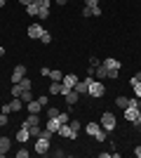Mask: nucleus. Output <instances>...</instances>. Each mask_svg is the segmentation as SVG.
Segmentation results:
<instances>
[{
	"mask_svg": "<svg viewBox=\"0 0 141 158\" xmlns=\"http://www.w3.org/2000/svg\"><path fill=\"white\" fill-rule=\"evenodd\" d=\"M132 125H134V127H136V130H141V111H139V118H136V120H134V123H132Z\"/></svg>",
	"mask_w": 141,
	"mask_h": 158,
	"instance_id": "39",
	"label": "nucleus"
},
{
	"mask_svg": "<svg viewBox=\"0 0 141 158\" xmlns=\"http://www.w3.org/2000/svg\"><path fill=\"white\" fill-rule=\"evenodd\" d=\"M115 106H118V109H122V111H125V109H127V106H129V99L125 97V94H120V97H115Z\"/></svg>",
	"mask_w": 141,
	"mask_h": 158,
	"instance_id": "18",
	"label": "nucleus"
},
{
	"mask_svg": "<svg viewBox=\"0 0 141 158\" xmlns=\"http://www.w3.org/2000/svg\"><path fill=\"white\" fill-rule=\"evenodd\" d=\"M21 125L26 127H33V125H40V113H28V118L21 123Z\"/></svg>",
	"mask_w": 141,
	"mask_h": 158,
	"instance_id": "10",
	"label": "nucleus"
},
{
	"mask_svg": "<svg viewBox=\"0 0 141 158\" xmlns=\"http://www.w3.org/2000/svg\"><path fill=\"white\" fill-rule=\"evenodd\" d=\"M61 78H64V73H61V71H57V69H54V71H49V80H57V83H61Z\"/></svg>",
	"mask_w": 141,
	"mask_h": 158,
	"instance_id": "23",
	"label": "nucleus"
},
{
	"mask_svg": "<svg viewBox=\"0 0 141 158\" xmlns=\"http://www.w3.org/2000/svg\"><path fill=\"white\" fill-rule=\"evenodd\" d=\"M10 149H12V139H10V137H0V153L5 156Z\"/></svg>",
	"mask_w": 141,
	"mask_h": 158,
	"instance_id": "13",
	"label": "nucleus"
},
{
	"mask_svg": "<svg viewBox=\"0 0 141 158\" xmlns=\"http://www.w3.org/2000/svg\"><path fill=\"white\" fill-rule=\"evenodd\" d=\"M21 92H24V87H21L19 83H12V92L10 94H12V97H21Z\"/></svg>",
	"mask_w": 141,
	"mask_h": 158,
	"instance_id": "21",
	"label": "nucleus"
},
{
	"mask_svg": "<svg viewBox=\"0 0 141 158\" xmlns=\"http://www.w3.org/2000/svg\"><path fill=\"white\" fill-rule=\"evenodd\" d=\"M64 99H66V104H68V106H73V104H78V99H80V94L75 92V90H68V92L64 94Z\"/></svg>",
	"mask_w": 141,
	"mask_h": 158,
	"instance_id": "11",
	"label": "nucleus"
},
{
	"mask_svg": "<svg viewBox=\"0 0 141 158\" xmlns=\"http://www.w3.org/2000/svg\"><path fill=\"white\" fill-rule=\"evenodd\" d=\"M132 90H134V97L141 99V83H132Z\"/></svg>",
	"mask_w": 141,
	"mask_h": 158,
	"instance_id": "31",
	"label": "nucleus"
},
{
	"mask_svg": "<svg viewBox=\"0 0 141 158\" xmlns=\"http://www.w3.org/2000/svg\"><path fill=\"white\" fill-rule=\"evenodd\" d=\"M21 78H26V66L24 64H17L12 71V83H19Z\"/></svg>",
	"mask_w": 141,
	"mask_h": 158,
	"instance_id": "6",
	"label": "nucleus"
},
{
	"mask_svg": "<svg viewBox=\"0 0 141 158\" xmlns=\"http://www.w3.org/2000/svg\"><path fill=\"white\" fill-rule=\"evenodd\" d=\"M49 94H61V83L52 80V83H49Z\"/></svg>",
	"mask_w": 141,
	"mask_h": 158,
	"instance_id": "19",
	"label": "nucleus"
},
{
	"mask_svg": "<svg viewBox=\"0 0 141 158\" xmlns=\"http://www.w3.org/2000/svg\"><path fill=\"white\" fill-rule=\"evenodd\" d=\"M28 139H31V132H28V127H26V125H21V127H19V132H17V142H19V144H26Z\"/></svg>",
	"mask_w": 141,
	"mask_h": 158,
	"instance_id": "9",
	"label": "nucleus"
},
{
	"mask_svg": "<svg viewBox=\"0 0 141 158\" xmlns=\"http://www.w3.org/2000/svg\"><path fill=\"white\" fill-rule=\"evenodd\" d=\"M45 127H47V130H52V132H59V127H61V123H59V118H47V123H45Z\"/></svg>",
	"mask_w": 141,
	"mask_h": 158,
	"instance_id": "16",
	"label": "nucleus"
},
{
	"mask_svg": "<svg viewBox=\"0 0 141 158\" xmlns=\"http://www.w3.org/2000/svg\"><path fill=\"white\" fill-rule=\"evenodd\" d=\"M19 85L24 87V90H33V83H31L28 78H21V80H19Z\"/></svg>",
	"mask_w": 141,
	"mask_h": 158,
	"instance_id": "26",
	"label": "nucleus"
},
{
	"mask_svg": "<svg viewBox=\"0 0 141 158\" xmlns=\"http://www.w3.org/2000/svg\"><path fill=\"white\" fill-rule=\"evenodd\" d=\"M26 109H28V113H40L42 111V104L38 102V99H33V102H28V104H26Z\"/></svg>",
	"mask_w": 141,
	"mask_h": 158,
	"instance_id": "15",
	"label": "nucleus"
},
{
	"mask_svg": "<svg viewBox=\"0 0 141 158\" xmlns=\"http://www.w3.org/2000/svg\"><path fill=\"white\" fill-rule=\"evenodd\" d=\"M54 2H57V5H61V7H64V5H66V2H68V0H54Z\"/></svg>",
	"mask_w": 141,
	"mask_h": 158,
	"instance_id": "44",
	"label": "nucleus"
},
{
	"mask_svg": "<svg viewBox=\"0 0 141 158\" xmlns=\"http://www.w3.org/2000/svg\"><path fill=\"white\" fill-rule=\"evenodd\" d=\"M0 111H2V113H7V116L12 113V111H10V104H2V109H0Z\"/></svg>",
	"mask_w": 141,
	"mask_h": 158,
	"instance_id": "42",
	"label": "nucleus"
},
{
	"mask_svg": "<svg viewBox=\"0 0 141 158\" xmlns=\"http://www.w3.org/2000/svg\"><path fill=\"white\" fill-rule=\"evenodd\" d=\"M28 132H31V137H35V139H38V137H40V135H42L40 125H33V127H28Z\"/></svg>",
	"mask_w": 141,
	"mask_h": 158,
	"instance_id": "25",
	"label": "nucleus"
},
{
	"mask_svg": "<svg viewBox=\"0 0 141 158\" xmlns=\"http://www.w3.org/2000/svg\"><path fill=\"white\" fill-rule=\"evenodd\" d=\"M7 123H10V116H7V113H2V111H0V127H5Z\"/></svg>",
	"mask_w": 141,
	"mask_h": 158,
	"instance_id": "30",
	"label": "nucleus"
},
{
	"mask_svg": "<svg viewBox=\"0 0 141 158\" xmlns=\"http://www.w3.org/2000/svg\"><path fill=\"white\" fill-rule=\"evenodd\" d=\"M49 144H52V139H47V137H38V139H35L33 151H35V153H40V156H45V153H49Z\"/></svg>",
	"mask_w": 141,
	"mask_h": 158,
	"instance_id": "4",
	"label": "nucleus"
},
{
	"mask_svg": "<svg viewBox=\"0 0 141 158\" xmlns=\"http://www.w3.org/2000/svg\"><path fill=\"white\" fill-rule=\"evenodd\" d=\"M134 156H139V158H141V146H136V149H134Z\"/></svg>",
	"mask_w": 141,
	"mask_h": 158,
	"instance_id": "43",
	"label": "nucleus"
},
{
	"mask_svg": "<svg viewBox=\"0 0 141 158\" xmlns=\"http://www.w3.org/2000/svg\"><path fill=\"white\" fill-rule=\"evenodd\" d=\"M68 125H71V130H75V132H80L82 130V123L78 118H73V120H68Z\"/></svg>",
	"mask_w": 141,
	"mask_h": 158,
	"instance_id": "22",
	"label": "nucleus"
},
{
	"mask_svg": "<svg viewBox=\"0 0 141 158\" xmlns=\"http://www.w3.org/2000/svg\"><path fill=\"white\" fill-rule=\"evenodd\" d=\"M89 66H94V69H96V66H101V61L96 59V57H89Z\"/></svg>",
	"mask_w": 141,
	"mask_h": 158,
	"instance_id": "36",
	"label": "nucleus"
},
{
	"mask_svg": "<svg viewBox=\"0 0 141 158\" xmlns=\"http://www.w3.org/2000/svg\"><path fill=\"white\" fill-rule=\"evenodd\" d=\"M57 118H59V123H61V125H66L68 120H71V116H68V113H59Z\"/></svg>",
	"mask_w": 141,
	"mask_h": 158,
	"instance_id": "32",
	"label": "nucleus"
},
{
	"mask_svg": "<svg viewBox=\"0 0 141 158\" xmlns=\"http://www.w3.org/2000/svg\"><path fill=\"white\" fill-rule=\"evenodd\" d=\"M99 5V0H85V7H96Z\"/></svg>",
	"mask_w": 141,
	"mask_h": 158,
	"instance_id": "37",
	"label": "nucleus"
},
{
	"mask_svg": "<svg viewBox=\"0 0 141 158\" xmlns=\"http://www.w3.org/2000/svg\"><path fill=\"white\" fill-rule=\"evenodd\" d=\"M99 130H101V125H99V123H87V125H85V132H87L89 137H94V135H96Z\"/></svg>",
	"mask_w": 141,
	"mask_h": 158,
	"instance_id": "17",
	"label": "nucleus"
},
{
	"mask_svg": "<svg viewBox=\"0 0 141 158\" xmlns=\"http://www.w3.org/2000/svg\"><path fill=\"white\" fill-rule=\"evenodd\" d=\"M89 10H92V17H101V7L96 5V7H89Z\"/></svg>",
	"mask_w": 141,
	"mask_h": 158,
	"instance_id": "35",
	"label": "nucleus"
},
{
	"mask_svg": "<svg viewBox=\"0 0 141 158\" xmlns=\"http://www.w3.org/2000/svg\"><path fill=\"white\" fill-rule=\"evenodd\" d=\"M7 5V0H0V7H5Z\"/></svg>",
	"mask_w": 141,
	"mask_h": 158,
	"instance_id": "47",
	"label": "nucleus"
},
{
	"mask_svg": "<svg viewBox=\"0 0 141 158\" xmlns=\"http://www.w3.org/2000/svg\"><path fill=\"white\" fill-rule=\"evenodd\" d=\"M57 135H61V137H66V139H75V137H78V132L71 130V125H68V123H66V125H61Z\"/></svg>",
	"mask_w": 141,
	"mask_h": 158,
	"instance_id": "8",
	"label": "nucleus"
},
{
	"mask_svg": "<svg viewBox=\"0 0 141 158\" xmlns=\"http://www.w3.org/2000/svg\"><path fill=\"white\" fill-rule=\"evenodd\" d=\"M101 66L106 69L108 78H118V73H120V69H122L120 59H115V57H106V59L101 61Z\"/></svg>",
	"mask_w": 141,
	"mask_h": 158,
	"instance_id": "1",
	"label": "nucleus"
},
{
	"mask_svg": "<svg viewBox=\"0 0 141 158\" xmlns=\"http://www.w3.org/2000/svg\"><path fill=\"white\" fill-rule=\"evenodd\" d=\"M28 156H31V151H28L26 146H21L19 151H17V158H28Z\"/></svg>",
	"mask_w": 141,
	"mask_h": 158,
	"instance_id": "28",
	"label": "nucleus"
},
{
	"mask_svg": "<svg viewBox=\"0 0 141 158\" xmlns=\"http://www.w3.org/2000/svg\"><path fill=\"white\" fill-rule=\"evenodd\" d=\"M38 102H40V104H42V109H45V106L49 104V97H47V94H40V97H38Z\"/></svg>",
	"mask_w": 141,
	"mask_h": 158,
	"instance_id": "34",
	"label": "nucleus"
},
{
	"mask_svg": "<svg viewBox=\"0 0 141 158\" xmlns=\"http://www.w3.org/2000/svg\"><path fill=\"white\" fill-rule=\"evenodd\" d=\"M82 17H85V19H89V17H92V10H89V7H85V10H82Z\"/></svg>",
	"mask_w": 141,
	"mask_h": 158,
	"instance_id": "40",
	"label": "nucleus"
},
{
	"mask_svg": "<svg viewBox=\"0 0 141 158\" xmlns=\"http://www.w3.org/2000/svg\"><path fill=\"white\" fill-rule=\"evenodd\" d=\"M59 109H54V106H49V109H47V118H57V116H59Z\"/></svg>",
	"mask_w": 141,
	"mask_h": 158,
	"instance_id": "29",
	"label": "nucleus"
},
{
	"mask_svg": "<svg viewBox=\"0 0 141 158\" xmlns=\"http://www.w3.org/2000/svg\"><path fill=\"white\" fill-rule=\"evenodd\" d=\"M19 2H21V5H24V7H26V5H31L33 0H19Z\"/></svg>",
	"mask_w": 141,
	"mask_h": 158,
	"instance_id": "45",
	"label": "nucleus"
},
{
	"mask_svg": "<svg viewBox=\"0 0 141 158\" xmlns=\"http://www.w3.org/2000/svg\"><path fill=\"white\" fill-rule=\"evenodd\" d=\"M106 137H108V132L104 130V127H101V130L96 132V135H94V139H96V142H106Z\"/></svg>",
	"mask_w": 141,
	"mask_h": 158,
	"instance_id": "24",
	"label": "nucleus"
},
{
	"mask_svg": "<svg viewBox=\"0 0 141 158\" xmlns=\"http://www.w3.org/2000/svg\"><path fill=\"white\" fill-rule=\"evenodd\" d=\"M2 54H5V47H2V45H0V57H2Z\"/></svg>",
	"mask_w": 141,
	"mask_h": 158,
	"instance_id": "46",
	"label": "nucleus"
},
{
	"mask_svg": "<svg viewBox=\"0 0 141 158\" xmlns=\"http://www.w3.org/2000/svg\"><path fill=\"white\" fill-rule=\"evenodd\" d=\"M52 153H54V156H57V158H61V156H66V153H64V149H54Z\"/></svg>",
	"mask_w": 141,
	"mask_h": 158,
	"instance_id": "41",
	"label": "nucleus"
},
{
	"mask_svg": "<svg viewBox=\"0 0 141 158\" xmlns=\"http://www.w3.org/2000/svg\"><path fill=\"white\" fill-rule=\"evenodd\" d=\"M19 99H21V102H24V104H28V102H33V92H31V90H24Z\"/></svg>",
	"mask_w": 141,
	"mask_h": 158,
	"instance_id": "20",
	"label": "nucleus"
},
{
	"mask_svg": "<svg viewBox=\"0 0 141 158\" xmlns=\"http://www.w3.org/2000/svg\"><path fill=\"white\" fill-rule=\"evenodd\" d=\"M42 31H45V28H42L40 26V24H31V26H28L26 28V33H28V38H38V40H40V35H42Z\"/></svg>",
	"mask_w": 141,
	"mask_h": 158,
	"instance_id": "7",
	"label": "nucleus"
},
{
	"mask_svg": "<svg viewBox=\"0 0 141 158\" xmlns=\"http://www.w3.org/2000/svg\"><path fill=\"white\" fill-rule=\"evenodd\" d=\"M0 158H2V153H0Z\"/></svg>",
	"mask_w": 141,
	"mask_h": 158,
	"instance_id": "48",
	"label": "nucleus"
},
{
	"mask_svg": "<svg viewBox=\"0 0 141 158\" xmlns=\"http://www.w3.org/2000/svg\"><path fill=\"white\" fill-rule=\"evenodd\" d=\"M129 83H141V71H139V73H134V76H132V80H129Z\"/></svg>",
	"mask_w": 141,
	"mask_h": 158,
	"instance_id": "38",
	"label": "nucleus"
},
{
	"mask_svg": "<svg viewBox=\"0 0 141 158\" xmlns=\"http://www.w3.org/2000/svg\"><path fill=\"white\" fill-rule=\"evenodd\" d=\"M38 19H49V10L40 7V14H38Z\"/></svg>",
	"mask_w": 141,
	"mask_h": 158,
	"instance_id": "33",
	"label": "nucleus"
},
{
	"mask_svg": "<svg viewBox=\"0 0 141 158\" xmlns=\"http://www.w3.org/2000/svg\"><path fill=\"white\" fill-rule=\"evenodd\" d=\"M24 106H26V104H24V102H21L19 97H12V102H10V111H12V113H17V111H21Z\"/></svg>",
	"mask_w": 141,
	"mask_h": 158,
	"instance_id": "12",
	"label": "nucleus"
},
{
	"mask_svg": "<svg viewBox=\"0 0 141 158\" xmlns=\"http://www.w3.org/2000/svg\"><path fill=\"white\" fill-rule=\"evenodd\" d=\"M40 43H45V45H49V43H52V33L42 31V35H40Z\"/></svg>",
	"mask_w": 141,
	"mask_h": 158,
	"instance_id": "27",
	"label": "nucleus"
},
{
	"mask_svg": "<svg viewBox=\"0 0 141 158\" xmlns=\"http://www.w3.org/2000/svg\"><path fill=\"white\" fill-rule=\"evenodd\" d=\"M89 97H94V99H101L104 97V94H106V85H104V83H101V80H96L94 78L92 83H89Z\"/></svg>",
	"mask_w": 141,
	"mask_h": 158,
	"instance_id": "3",
	"label": "nucleus"
},
{
	"mask_svg": "<svg viewBox=\"0 0 141 158\" xmlns=\"http://www.w3.org/2000/svg\"><path fill=\"white\" fill-rule=\"evenodd\" d=\"M26 14H28V17H33V19H38V14H40V5H35V2L26 5Z\"/></svg>",
	"mask_w": 141,
	"mask_h": 158,
	"instance_id": "14",
	"label": "nucleus"
},
{
	"mask_svg": "<svg viewBox=\"0 0 141 158\" xmlns=\"http://www.w3.org/2000/svg\"><path fill=\"white\" fill-rule=\"evenodd\" d=\"M139 106H134V104H129L127 109H125V120H127V123H134L136 118H139Z\"/></svg>",
	"mask_w": 141,
	"mask_h": 158,
	"instance_id": "5",
	"label": "nucleus"
},
{
	"mask_svg": "<svg viewBox=\"0 0 141 158\" xmlns=\"http://www.w3.org/2000/svg\"><path fill=\"white\" fill-rule=\"evenodd\" d=\"M99 125L104 127L106 132H113V130H115V125H118V120H115V113H111V111H104V113H101Z\"/></svg>",
	"mask_w": 141,
	"mask_h": 158,
	"instance_id": "2",
	"label": "nucleus"
}]
</instances>
